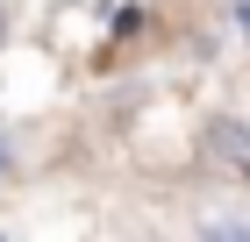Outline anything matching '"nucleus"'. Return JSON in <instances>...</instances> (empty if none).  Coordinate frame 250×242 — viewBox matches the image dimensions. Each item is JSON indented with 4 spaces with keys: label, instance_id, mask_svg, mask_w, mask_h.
I'll list each match as a JSON object with an SVG mask.
<instances>
[{
    "label": "nucleus",
    "instance_id": "f257e3e1",
    "mask_svg": "<svg viewBox=\"0 0 250 242\" xmlns=\"http://www.w3.org/2000/svg\"><path fill=\"white\" fill-rule=\"evenodd\" d=\"M208 157H214V171H222V178L250 186V121L214 114V121H208Z\"/></svg>",
    "mask_w": 250,
    "mask_h": 242
},
{
    "label": "nucleus",
    "instance_id": "f03ea898",
    "mask_svg": "<svg viewBox=\"0 0 250 242\" xmlns=\"http://www.w3.org/2000/svg\"><path fill=\"white\" fill-rule=\"evenodd\" d=\"M243 29H250V0H243Z\"/></svg>",
    "mask_w": 250,
    "mask_h": 242
}]
</instances>
